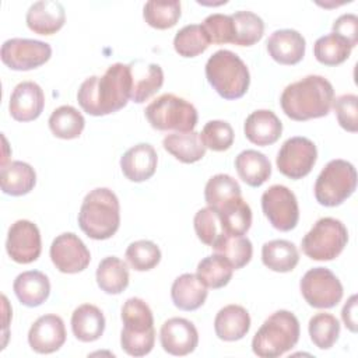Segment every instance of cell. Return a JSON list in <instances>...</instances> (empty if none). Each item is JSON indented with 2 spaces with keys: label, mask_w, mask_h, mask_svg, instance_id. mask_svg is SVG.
I'll return each instance as SVG.
<instances>
[{
  "label": "cell",
  "mask_w": 358,
  "mask_h": 358,
  "mask_svg": "<svg viewBox=\"0 0 358 358\" xmlns=\"http://www.w3.org/2000/svg\"><path fill=\"white\" fill-rule=\"evenodd\" d=\"M334 101L331 83L322 76H306L289 85L281 94L282 112L292 120L303 122L326 116Z\"/></svg>",
  "instance_id": "obj_2"
},
{
  "label": "cell",
  "mask_w": 358,
  "mask_h": 358,
  "mask_svg": "<svg viewBox=\"0 0 358 358\" xmlns=\"http://www.w3.org/2000/svg\"><path fill=\"white\" fill-rule=\"evenodd\" d=\"M234 267L231 263L224 256L214 253L199 262L196 275L206 287L217 289L225 287L229 282Z\"/></svg>",
  "instance_id": "obj_36"
},
{
  "label": "cell",
  "mask_w": 358,
  "mask_h": 358,
  "mask_svg": "<svg viewBox=\"0 0 358 358\" xmlns=\"http://www.w3.org/2000/svg\"><path fill=\"white\" fill-rule=\"evenodd\" d=\"M50 259L59 271L74 274L88 267L91 255L76 234L64 232L53 239L50 245Z\"/></svg>",
  "instance_id": "obj_15"
},
{
  "label": "cell",
  "mask_w": 358,
  "mask_h": 358,
  "mask_svg": "<svg viewBox=\"0 0 358 358\" xmlns=\"http://www.w3.org/2000/svg\"><path fill=\"white\" fill-rule=\"evenodd\" d=\"M164 148L183 164H193L200 161L206 154V147L201 141L200 133H172L162 140Z\"/></svg>",
  "instance_id": "obj_31"
},
{
  "label": "cell",
  "mask_w": 358,
  "mask_h": 358,
  "mask_svg": "<svg viewBox=\"0 0 358 358\" xmlns=\"http://www.w3.org/2000/svg\"><path fill=\"white\" fill-rule=\"evenodd\" d=\"M50 56L52 48L49 43L25 38H11L1 45L0 50L1 62L8 69L17 71L38 69L45 64Z\"/></svg>",
  "instance_id": "obj_12"
},
{
  "label": "cell",
  "mask_w": 358,
  "mask_h": 358,
  "mask_svg": "<svg viewBox=\"0 0 358 358\" xmlns=\"http://www.w3.org/2000/svg\"><path fill=\"white\" fill-rule=\"evenodd\" d=\"M243 131L250 143L266 147L274 144L280 138L282 133V123L274 112L268 109H259L246 117Z\"/></svg>",
  "instance_id": "obj_22"
},
{
  "label": "cell",
  "mask_w": 358,
  "mask_h": 358,
  "mask_svg": "<svg viewBox=\"0 0 358 358\" xmlns=\"http://www.w3.org/2000/svg\"><path fill=\"white\" fill-rule=\"evenodd\" d=\"M250 329V316L241 305H227L214 319V330L220 340L236 341L243 338Z\"/></svg>",
  "instance_id": "obj_24"
},
{
  "label": "cell",
  "mask_w": 358,
  "mask_h": 358,
  "mask_svg": "<svg viewBox=\"0 0 358 358\" xmlns=\"http://www.w3.org/2000/svg\"><path fill=\"white\" fill-rule=\"evenodd\" d=\"M152 129L176 133L193 131L197 124V110L186 99L175 94H162L155 98L144 110Z\"/></svg>",
  "instance_id": "obj_7"
},
{
  "label": "cell",
  "mask_w": 358,
  "mask_h": 358,
  "mask_svg": "<svg viewBox=\"0 0 358 358\" xmlns=\"http://www.w3.org/2000/svg\"><path fill=\"white\" fill-rule=\"evenodd\" d=\"M123 329L120 345L131 357H144L151 352L155 343L154 316L141 298H129L122 306Z\"/></svg>",
  "instance_id": "obj_6"
},
{
  "label": "cell",
  "mask_w": 358,
  "mask_h": 358,
  "mask_svg": "<svg viewBox=\"0 0 358 358\" xmlns=\"http://www.w3.org/2000/svg\"><path fill=\"white\" fill-rule=\"evenodd\" d=\"M180 1L151 0L144 4L143 17L145 22L155 29H168L176 25L180 18Z\"/></svg>",
  "instance_id": "obj_39"
},
{
  "label": "cell",
  "mask_w": 358,
  "mask_h": 358,
  "mask_svg": "<svg viewBox=\"0 0 358 358\" xmlns=\"http://www.w3.org/2000/svg\"><path fill=\"white\" fill-rule=\"evenodd\" d=\"M201 27L204 28L211 43H232L234 42V24L231 15L211 14L204 18Z\"/></svg>",
  "instance_id": "obj_46"
},
{
  "label": "cell",
  "mask_w": 358,
  "mask_h": 358,
  "mask_svg": "<svg viewBox=\"0 0 358 358\" xmlns=\"http://www.w3.org/2000/svg\"><path fill=\"white\" fill-rule=\"evenodd\" d=\"M13 289L22 305L35 308L42 305L49 298L50 282L42 271L29 270L15 277Z\"/></svg>",
  "instance_id": "obj_25"
},
{
  "label": "cell",
  "mask_w": 358,
  "mask_h": 358,
  "mask_svg": "<svg viewBox=\"0 0 358 358\" xmlns=\"http://www.w3.org/2000/svg\"><path fill=\"white\" fill-rule=\"evenodd\" d=\"M130 67L133 78L130 99L136 103H143L162 87L164 71L159 64L144 63L143 60L130 63Z\"/></svg>",
  "instance_id": "obj_23"
},
{
  "label": "cell",
  "mask_w": 358,
  "mask_h": 358,
  "mask_svg": "<svg viewBox=\"0 0 358 358\" xmlns=\"http://www.w3.org/2000/svg\"><path fill=\"white\" fill-rule=\"evenodd\" d=\"M215 253L224 256L234 270L242 268L246 266L253 255L252 242L246 236H236L222 234L211 246Z\"/></svg>",
  "instance_id": "obj_35"
},
{
  "label": "cell",
  "mask_w": 358,
  "mask_h": 358,
  "mask_svg": "<svg viewBox=\"0 0 358 358\" xmlns=\"http://www.w3.org/2000/svg\"><path fill=\"white\" fill-rule=\"evenodd\" d=\"M206 148L213 151H227L234 143V129L225 120H210L204 124L200 133Z\"/></svg>",
  "instance_id": "obj_44"
},
{
  "label": "cell",
  "mask_w": 358,
  "mask_h": 358,
  "mask_svg": "<svg viewBox=\"0 0 358 358\" xmlns=\"http://www.w3.org/2000/svg\"><path fill=\"white\" fill-rule=\"evenodd\" d=\"M347 242L348 231L345 225L340 220L323 217L302 238L301 246L309 259L327 262L336 259L344 250Z\"/></svg>",
  "instance_id": "obj_9"
},
{
  "label": "cell",
  "mask_w": 358,
  "mask_h": 358,
  "mask_svg": "<svg viewBox=\"0 0 358 358\" xmlns=\"http://www.w3.org/2000/svg\"><path fill=\"white\" fill-rule=\"evenodd\" d=\"M357 295H351L341 310L343 322L352 333H357Z\"/></svg>",
  "instance_id": "obj_49"
},
{
  "label": "cell",
  "mask_w": 358,
  "mask_h": 358,
  "mask_svg": "<svg viewBox=\"0 0 358 358\" xmlns=\"http://www.w3.org/2000/svg\"><path fill=\"white\" fill-rule=\"evenodd\" d=\"M262 210L268 222L281 232L294 229L299 220L296 197L282 185H273L262 194Z\"/></svg>",
  "instance_id": "obj_11"
},
{
  "label": "cell",
  "mask_w": 358,
  "mask_h": 358,
  "mask_svg": "<svg viewBox=\"0 0 358 358\" xmlns=\"http://www.w3.org/2000/svg\"><path fill=\"white\" fill-rule=\"evenodd\" d=\"M158 155L151 144L140 143L129 148L120 158V169L131 182L150 179L157 169Z\"/></svg>",
  "instance_id": "obj_21"
},
{
  "label": "cell",
  "mask_w": 358,
  "mask_h": 358,
  "mask_svg": "<svg viewBox=\"0 0 358 358\" xmlns=\"http://www.w3.org/2000/svg\"><path fill=\"white\" fill-rule=\"evenodd\" d=\"M1 190L10 196H24L29 193L36 183L34 168L22 161H10L0 171Z\"/></svg>",
  "instance_id": "obj_28"
},
{
  "label": "cell",
  "mask_w": 358,
  "mask_h": 358,
  "mask_svg": "<svg viewBox=\"0 0 358 358\" xmlns=\"http://www.w3.org/2000/svg\"><path fill=\"white\" fill-rule=\"evenodd\" d=\"M193 225L197 238L207 246H213V243L224 234L218 213L213 207L200 208L194 215Z\"/></svg>",
  "instance_id": "obj_45"
},
{
  "label": "cell",
  "mask_w": 358,
  "mask_h": 358,
  "mask_svg": "<svg viewBox=\"0 0 358 358\" xmlns=\"http://www.w3.org/2000/svg\"><path fill=\"white\" fill-rule=\"evenodd\" d=\"M312 343L320 350H329L340 336V323L331 313H316L308 324Z\"/></svg>",
  "instance_id": "obj_41"
},
{
  "label": "cell",
  "mask_w": 358,
  "mask_h": 358,
  "mask_svg": "<svg viewBox=\"0 0 358 358\" xmlns=\"http://www.w3.org/2000/svg\"><path fill=\"white\" fill-rule=\"evenodd\" d=\"M301 334L296 316L289 310L270 315L252 340V351L260 358H277L292 350Z\"/></svg>",
  "instance_id": "obj_4"
},
{
  "label": "cell",
  "mask_w": 358,
  "mask_h": 358,
  "mask_svg": "<svg viewBox=\"0 0 358 358\" xmlns=\"http://www.w3.org/2000/svg\"><path fill=\"white\" fill-rule=\"evenodd\" d=\"M357 187V171L345 159H331L319 173L315 183L316 201L324 207H336L345 201Z\"/></svg>",
  "instance_id": "obj_8"
},
{
  "label": "cell",
  "mask_w": 358,
  "mask_h": 358,
  "mask_svg": "<svg viewBox=\"0 0 358 358\" xmlns=\"http://www.w3.org/2000/svg\"><path fill=\"white\" fill-rule=\"evenodd\" d=\"M313 55L324 66H338L350 57L351 48L343 38L331 32L320 36L315 42Z\"/></svg>",
  "instance_id": "obj_40"
},
{
  "label": "cell",
  "mask_w": 358,
  "mask_h": 358,
  "mask_svg": "<svg viewBox=\"0 0 358 358\" xmlns=\"http://www.w3.org/2000/svg\"><path fill=\"white\" fill-rule=\"evenodd\" d=\"M66 341L64 322L57 315L38 317L28 331V344L38 354H52Z\"/></svg>",
  "instance_id": "obj_17"
},
{
  "label": "cell",
  "mask_w": 358,
  "mask_h": 358,
  "mask_svg": "<svg viewBox=\"0 0 358 358\" xmlns=\"http://www.w3.org/2000/svg\"><path fill=\"white\" fill-rule=\"evenodd\" d=\"M133 87L130 64L115 63L103 76H91L83 81L77 101L84 112L92 116H105L124 108Z\"/></svg>",
  "instance_id": "obj_1"
},
{
  "label": "cell",
  "mask_w": 358,
  "mask_h": 358,
  "mask_svg": "<svg viewBox=\"0 0 358 358\" xmlns=\"http://www.w3.org/2000/svg\"><path fill=\"white\" fill-rule=\"evenodd\" d=\"M28 28L38 35H53L66 22V11L62 3L55 0H41L34 3L25 17Z\"/></svg>",
  "instance_id": "obj_20"
},
{
  "label": "cell",
  "mask_w": 358,
  "mask_h": 358,
  "mask_svg": "<svg viewBox=\"0 0 358 358\" xmlns=\"http://www.w3.org/2000/svg\"><path fill=\"white\" fill-rule=\"evenodd\" d=\"M218 213L222 231L228 235L243 236L252 225V210L242 196L214 208Z\"/></svg>",
  "instance_id": "obj_30"
},
{
  "label": "cell",
  "mask_w": 358,
  "mask_h": 358,
  "mask_svg": "<svg viewBox=\"0 0 358 358\" xmlns=\"http://www.w3.org/2000/svg\"><path fill=\"white\" fill-rule=\"evenodd\" d=\"M235 168L239 178L252 187L262 186L271 175L268 158L256 150H245L235 158Z\"/></svg>",
  "instance_id": "obj_29"
},
{
  "label": "cell",
  "mask_w": 358,
  "mask_h": 358,
  "mask_svg": "<svg viewBox=\"0 0 358 358\" xmlns=\"http://www.w3.org/2000/svg\"><path fill=\"white\" fill-rule=\"evenodd\" d=\"M49 129L50 131L63 140H71L80 137L84 130L85 120L81 112H78L74 106L62 105L56 108L49 117Z\"/></svg>",
  "instance_id": "obj_34"
},
{
  "label": "cell",
  "mask_w": 358,
  "mask_h": 358,
  "mask_svg": "<svg viewBox=\"0 0 358 358\" xmlns=\"http://www.w3.org/2000/svg\"><path fill=\"white\" fill-rule=\"evenodd\" d=\"M206 77L210 85L224 99L242 98L250 84L249 69L234 52L221 49L206 63Z\"/></svg>",
  "instance_id": "obj_5"
},
{
  "label": "cell",
  "mask_w": 358,
  "mask_h": 358,
  "mask_svg": "<svg viewBox=\"0 0 358 358\" xmlns=\"http://www.w3.org/2000/svg\"><path fill=\"white\" fill-rule=\"evenodd\" d=\"M333 34L343 38L352 49L358 42V17L355 14H343L333 22Z\"/></svg>",
  "instance_id": "obj_48"
},
{
  "label": "cell",
  "mask_w": 358,
  "mask_h": 358,
  "mask_svg": "<svg viewBox=\"0 0 358 358\" xmlns=\"http://www.w3.org/2000/svg\"><path fill=\"white\" fill-rule=\"evenodd\" d=\"M71 330L76 338L83 343L98 340L105 330V316L102 310L91 303L80 305L71 315Z\"/></svg>",
  "instance_id": "obj_27"
},
{
  "label": "cell",
  "mask_w": 358,
  "mask_h": 358,
  "mask_svg": "<svg viewBox=\"0 0 358 358\" xmlns=\"http://www.w3.org/2000/svg\"><path fill=\"white\" fill-rule=\"evenodd\" d=\"M45 106V94L34 81L17 84L11 92L8 110L17 122H31L41 116Z\"/></svg>",
  "instance_id": "obj_18"
},
{
  "label": "cell",
  "mask_w": 358,
  "mask_h": 358,
  "mask_svg": "<svg viewBox=\"0 0 358 358\" xmlns=\"http://www.w3.org/2000/svg\"><path fill=\"white\" fill-rule=\"evenodd\" d=\"M207 287L196 274L185 273L179 275L171 288L172 302L180 310H196L207 298Z\"/></svg>",
  "instance_id": "obj_26"
},
{
  "label": "cell",
  "mask_w": 358,
  "mask_h": 358,
  "mask_svg": "<svg viewBox=\"0 0 358 358\" xmlns=\"http://www.w3.org/2000/svg\"><path fill=\"white\" fill-rule=\"evenodd\" d=\"M78 225L91 239L112 238L120 225V204L116 194L108 187L91 190L83 200Z\"/></svg>",
  "instance_id": "obj_3"
},
{
  "label": "cell",
  "mask_w": 358,
  "mask_h": 358,
  "mask_svg": "<svg viewBox=\"0 0 358 358\" xmlns=\"http://www.w3.org/2000/svg\"><path fill=\"white\" fill-rule=\"evenodd\" d=\"M159 341L164 351L168 354L183 357L196 350L199 333L190 320L185 317H171L161 326Z\"/></svg>",
  "instance_id": "obj_16"
},
{
  "label": "cell",
  "mask_w": 358,
  "mask_h": 358,
  "mask_svg": "<svg viewBox=\"0 0 358 358\" xmlns=\"http://www.w3.org/2000/svg\"><path fill=\"white\" fill-rule=\"evenodd\" d=\"M126 260L136 271H148L154 268L161 260L159 248L151 241L131 242L126 249Z\"/></svg>",
  "instance_id": "obj_43"
},
{
  "label": "cell",
  "mask_w": 358,
  "mask_h": 358,
  "mask_svg": "<svg viewBox=\"0 0 358 358\" xmlns=\"http://www.w3.org/2000/svg\"><path fill=\"white\" fill-rule=\"evenodd\" d=\"M262 262L271 271L288 273L296 267L299 253L292 242L285 239H274L263 245Z\"/></svg>",
  "instance_id": "obj_32"
},
{
  "label": "cell",
  "mask_w": 358,
  "mask_h": 358,
  "mask_svg": "<svg viewBox=\"0 0 358 358\" xmlns=\"http://www.w3.org/2000/svg\"><path fill=\"white\" fill-rule=\"evenodd\" d=\"M317 159V150L306 137H291L281 145L277 154L278 171L289 179H302L312 171Z\"/></svg>",
  "instance_id": "obj_13"
},
{
  "label": "cell",
  "mask_w": 358,
  "mask_h": 358,
  "mask_svg": "<svg viewBox=\"0 0 358 358\" xmlns=\"http://www.w3.org/2000/svg\"><path fill=\"white\" fill-rule=\"evenodd\" d=\"M266 46L273 60L280 64L292 66L303 59L306 42L295 29H277L268 36Z\"/></svg>",
  "instance_id": "obj_19"
},
{
  "label": "cell",
  "mask_w": 358,
  "mask_h": 358,
  "mask_svg": "<svg viewBox=\"0 0 358 358\" xmlns=\"http://www.w3.org/2000/svg\"><path fill=\"white\" fill-rule=\"evenodd\" d=\"M95 277L98 287L109 295H117L129 285L127 264L116 256L102 259L98 264Z\"/></svg>",
  "instance_id": "obj_33"
},
{
  "label": "cell",
  "mask_w": 358,
  "mask_h": 358,
  "mask_svg": "<svg viewBox=\"0 0 358 358\" xmlns=\"http://www.w3.org/2000/svg\"><path fill=\"white\" fill-rule=\"evenodd\" d=\"M210 39L201 25L190 24L179 29L173 38V48L182 57H196L206 52L210 46Z\"/></svg>",
  "instance_id": "obj_38"
},
{
  "label": "cell",
  "mask_w": 358,
  "mask_h": 358,
  "mask_svg": "<svg viewBox=\"0 0 358 358\" xmlns=\"http://www.w3.org/2000/svg\"><path fill=\"white\" fill-rule=\"evenodd\" d=\"M6 250L11 260L20 264L35 262L42 250L41 232L28 220H18L8 228Z\"/></svg>",
  "instance_id": "obj_14"
},
{
  "label": "cell",
  "mask_w": 358,
  "mask_h": 358,
  "mask_svg": "<svg viewBox=\"0 0 358 358\" xmlns=\"http://www.w3.org/2000/svg\"><path fill=\"white\" fill-rule=\"evenodd\" d=\"M242 196L239 183L229 175L218 173L208 179L204 187V199L208 207L217 208L224 203Z\"/></svg>",
  "instance_id": "obj_42"
},
{
  "label": "cell",
  "mask_w": 358,
  "mask_h": 358,
  "mask_svg": "<svg viewBox=\"0 0 358 358\" xmlns=\"http://www.w3.org/2000/svg\"><path fill=\"white\" fill-rule=\"evenodd\" d=\"M357 103L358 96L355 94H344L333 101V108L340 126L350 133H355L358 130Z\"/></svg>",
  "instance_id": "obj_47"
},
{
  "label": "cell",
  "mask_w": 358,
  "mask_h": 358,
  "mask_svg": "<svg viewBox=\"0 0 358 358\" xmlns=\"http://www.w3.org/2000/svg\"><path fill=\"white\" fill-rule=\"evenodd\" d=\"M301 294L308 305L317 309L336 306L343 298V285L333 271L326 267L308 270L299 282Z\"/></svg>",
  "instance_id": "obj_10"
},
{
  "label": "cell",
  "mask_w": 358,
  "mask_h": 358,
  "mask_svg": "<svg viewBox=\"0 0 358 358\" xmlns=\"http://www.w3.org/2000/svg\"><path fill=\"white\" fill-rule=\"evenodd\" d=\"M234 24V45L252 46L263 38L264 22L252 11H236L231 14Z\"/></svg>",
  "instance_id": "obj_37"
}]
</instances>
